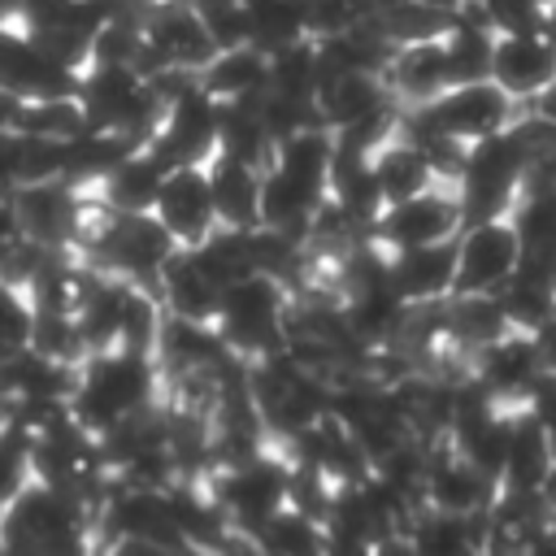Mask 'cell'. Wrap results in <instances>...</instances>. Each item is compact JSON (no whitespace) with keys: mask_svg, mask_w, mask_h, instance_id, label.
Returning a JSON list of instances; mask_svg holds the SVG:
<instances>
[{"mask_svg":"<svg viewBox=\"0 0 556 556\" xmlns=\"http://www.w3.org/2000/svg\"><path fill=\"white\" fill-rule=\"evenodd\" d=\"M222 282L204 269V261L195 256V248H178L156 282V295L165 304V313L174 317H191V321H217L222 308Z\"/></svg>","mask_w":556,"mask_h":556,"instance_id":"14","label":"cell"},{"mask_svg":"<svg viewBox=\"0 0 556 556\" xmlns=\"http://www.w3.org/2000/svg\"><path fill=\"white\" fill-rule=\"evenodd\" d=\"M200 87L217 100V104H239V100H256L269 87V52L256 39L243 43H226L213 52V61L195 74Z\"/></svg>","mask_w":556,"mask_h":556,"instance_id":"15","label":"cell"},{"mask_svg":"<svg viewBox=\"0 0 556 556\" xmlns=\"http://www.w3.org/2000/svg\"><path fill=\"white\" fill-rule=\"evenodd\" d=\"M500 300H504V308H508V317H513L517 330L543 334L556 321V282L543 269L521 265V274L500 287Z\"/></svg>","mask_w":556,"mask_h":556,"instance_id":"18","label":"cell"},{"mask_svg":"<svg viewBox=\"0 0 556 556\" xmlns=\"http://www.w3.org/2000/svg\"><path fill=\"white\" fill-rule=\"evenodd\" d=\"M460 265H456V291H500L513 282L526 265V239L517 230L513 204L486 217H473L460 239Z\"/></svg>","mask_w":556,"mask_h":556,"instance_id":"6","label":"cell"},{"mask_svg":"<svg viewBox=\"0 0 556 556\" xmlns=\"http://www.w3.org/2000/svg\"><path fill=\"white\" fill-rule=\"evenodd\" d=\"M530 4H539V9H552V4H556V0H530Z\"/></svg>","mask_w":556,"mask_h":556,"instance_id":"21","label":"cell"},{"mask_svg":"<svg viewBox=\"0 0 556 556\" xmlns=\"http://www.w3.org/2000/svg\"><path fill=\"white\" fill-rule=\"evenodd\" d=\"M256 552H282V556H295V552H330V534H326V521L287 504L278 508L256 534H252Z\"/></svg>","mask_w":556,"mask_h":556,"instance_id":"19","label":"cell"},{"mask_svg":"<svg viewBox=\"0 0 556 556\" xmlns=\"http://www.w3.org/2000/svg\"><path fill=\"white\" fill-rule=\"evenodd\" d=\"M287 287H291L287 278L256 269L222 291V308L213 326L235 356L252 361V356H269L287 348V321L295 304Z\"/></svg>","mask_w":556,"mask_h":556,"instance_id":"3","label":"cell"},{"mask_svg":"<svg viewBox=\"0 0 556 556\" xmlns=\"http://www.w3.org/2000/svg\"><path fill=\"white\" fill-rule=\"evenodd\" d=\"M517 104L521 100L508 87H500L495 78H478V83L447 87L430 104H408L404 109V126L417 130V135L439 130V135H452L460 143H478L486 135H500V130L517 126L526 117Z\"/></svg>","mask_w":556,"mask_h":556,"instance_id":"4","label":"cell"},{"mask_svg":"<svg viewBox=\"0 0 556 556\" xmlns=\"http://www.w3.org/2000/svg\"><path fill=\"white\" fill-rule=\"evenodd\" d=\"M530 113H534V117H543L547 126H556V78H552V83L530 100Z\"/></svg>","mask_w":556,"mask_h":556,"instance_id":"20","label":"cell"},{"mask_svg":"<svg viewBox=\"0 0 556 556\" xmlns=\"http://www.w3.org/2000/svg\"><path fill=\"white\" fill-rule=\"evenodd\" d=\"M165 382L156 356H139L126 348L87 352L78 365V391H74V417L100 439L122 417L156 404V387Z\"/></svg>","mask_w":556,"mask_h":556,"instance_id":"1","label":"cell"},{"mask_svg":"<svg viewBox=\"0 0 556 556\" xmlns=\"http://www.w3.org/2000/svg\"><path fill=\"white\" fill-rule=\"evenodd\" d=\"M165 174H169V165L152 148H139L122 165H113L104 178L74 182V187H78L83 200H100V204H109L117 213H148V208H156V195H161Z\"/></svg>","mask_w":556,"mask_h":556,"instance_id":"10","label":"cell"},{"mask_svg":"<svg viewBox=\"0 0 556 556\" xmlns=\"http://www.w3.org/2000/svg\"><path fill=\"white\" fill-rule=\"evenodd\" d=\"M208 178H213V204H217V222L222 226H261V187H265V165L226 152L217 143V152L208 156Z\"/></svg>","mask_w":556,"mask_h":556,"instance_id":"13","label":"cell"},{"mask_svg":"<svg viewBox=\"0 0 556 556\" xmlns=\"http://www.w3.org/2000/svg\"><path fill=\"white\" fill-rule=\"evenodd\" d=\"M491 78L530 104L556 78V39L543 30H500Z\"/></svg>","mask_w":556,"mask_h":556,"instance_id":"9","label":"cell"},{"mask_svg":"<svg viewBox=\"0 0 556 556\" xmlns=\"http://www.w3.org/2000/svg\"><path fill=\"white\" fill-rule=\"evenodd\" d=\"M469 226V208H465V187L456 174H443L439 182H430L426 191L387 204L382 217L369 226V239L382 243L387 252L400 248H421V243H443V239H460V230Z\"/></svg>","mask_w":556,"mask_h":556,"instance_id":"5","label":"cell"},{"mask_svg":"<svg viewBox=\"0 0 556 556\" xmlns=\"http://www.w3.org/2000/svg\"><path fill=\"white\" fill-rule=\"evenodd\" d=\"M156 217L169 226V235L182 248L204 243L222 222H217V204H213V178H208V161H182L169 165L161 195H156Z\"/></svg>","mask_w":556,"mask_h":556,"instance_id":"8","label":"cell"},{"mask_svg":"<svg viewBox=\"0 0 556 556\" xmlns=\"http://www.w3.org/2000/svg\"><path fill=\"white\" fill-rule=\"evenodd\" d=\"M0 74H4V96H17V100H48V96H78L83 91L78 65H70L48 43H39L35 35H26L22 26H9V22H4Z\"/></svg>","mask_w":556,"mask_h":556,"instance_id":"7","label":"cell"},{"mask_svg":"<svg viewBox=\"0 0 556 556\" xmlns=\"http://www.w3.org/2000/svg\"><path fill=\"white\" fill-rule=\"evenodd\" d=\"M91 526H96V513L87 508L83 495L35 478L4 500L0 547L4 552H78V547H91L87 543Z\"/></svg>","mask_w":556,"mask_h":556,"instance_id":"2","label":"cell"},{"mask_svg":"<svg viewBox=\"0 0 556 556\" xmlns=\"http://www.w3.org/2000/svg\"><path fill=\"white\" fill-rule=\"evenodd\" d=\"M387 83H391L400 104H430V100H439L452 87V65H447L443 35L395 43V52L387 61Z\"/></svg>","mask_w":556,"mask_h":556,"instance_id":"12","label":"cell"},{"mask_svg":"<svg viewBox=\"0 0 556 556\" xmlns=\"http://www.w3.org/2000/svg\"><path fill=\"white\" fill-rule=\"evenodd\" d=\"M552 482H556V434L530 413V404H521L513 421V443H508V465H504L500 486L547 491Z\"/></svg>","mask_w":556,"mask_h":556,"instance_id":"16","label":"cell"},{"mask_svg":"<svg viewBox=\"0 0 556 556\" xmlns=\"http://www.w3.org/2000/svg\"><path fill=\"white\" fill-rule=\"evenodd\" d=\"M456 265H460L456 239L421 243V248H400V252H391V282H395V291L408 304L447 300L456 291Z\"/></svg>","mask_w":556,"mask_h":556,"instance_id":"11","label":"cell"},{"mask_svg":"<svg viewBox=\"0 0 556 556\" xmlns=\"http://www.w3.org/2000/svg\"><path fill=\"white\" fill-rule=\"evenodd\" d=\"M4 174H9V187L65 178V143L26 135V130H4Z\"/></svg>","mask_w":556,"mask_h":556,"instance_id":"17","label":"cell"}]
</instances>
